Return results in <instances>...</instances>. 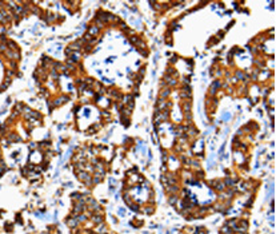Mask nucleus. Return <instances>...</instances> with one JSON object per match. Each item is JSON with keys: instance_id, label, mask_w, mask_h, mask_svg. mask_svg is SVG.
Returning a JSON list of instances; mask_svg holds the SVG:
<instances>
[{"instance_id": "obj_3", "label": "nucleus", "mask_w": 276, "mask_h": 234, "mask_svg": "<svg viewBox=\"0 0 276 234\" xmlns=\"http://www.w3.org/2000/svg\"><path fill=\"white\" fill-rule=\"evenodd\" d=\"M229 118H231V115H229V114H226V115H223V119H226V121H229Z\"/></svg>"}, {"instance_id": "obj_1", "label": "nucleus", "mask_w": 276, "mask_h": 234, "mask_svg": "<svg viewBox=\"0 0 276 234\" xmlns=\"http://www.w3.org/2000/svg\"><path fill=\"white\" fill-rule=\"evenodd\" d=\"M79 178H80L81 179V181H83V182H85V181H89V175H88V174H85V173H79Z\"/></svg>"}, {"instance_id": "obj_2", "label": "nucleus", "mask_w": 276, "mask_h": 234, "mask_svg": "<svg viewBox=\"0 0 276 234\" xmlns=\"http://www.w3.org/2000/svg\"><path fill=\"white\" fill-rule=\"evenodd\" d=\"M68 225H69V226L71 227H72V226H76V225H78V219H68Z\"/></svg>"}, {"instance_id": "obj_4", "label": "nucleus", "mask_w": 276, "mask_h": 234, "mask_svg": "<svg viewBox=\"0 0 276 234\" xmlns=\"http://www.w3.org/2000/svg\"><path fill=\"white\" fill-rule=\"evenodd\" d=\"M197 233H199V234H204L206 232H204V230H201V229H199V230H197Z\"/></svg>"}]
</instances>
